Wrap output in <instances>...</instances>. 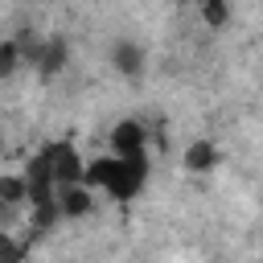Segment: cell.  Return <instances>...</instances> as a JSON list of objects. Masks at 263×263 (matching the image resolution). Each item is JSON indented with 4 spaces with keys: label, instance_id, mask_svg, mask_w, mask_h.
<instances>
[{
    "label": "cell",
    "instance_id": "6da1fadb",
    "mask_svg": "<svg viewBox=\"0 0 263 263\" xmlns=\"http://www.w3.org/2000/svg\"><path fill=\"white\" fill-rule=\"evenodd\" d=\"M144 123H136V119H123L115 132H111V156H144Z\"/></svg>",
    "mask_w": 263,
    "mask_h": 263
},
{
    "label": "cell",
    "instance_id": "7a4b0ae2",
    "mask_svg": "<svg viewBox=\"0 0 263 263\" xmlns=\"http://www.w3.org/2000/svg\"><path fill=\"white\" fill-rule=\"evenodd\" d=\"M58 210H62V218H86L90 210H95V189L90 185H62L58 189Z\"/></svg>",
    "mask_w": 263,
    "mask_h": 263
},
{
    "label": "cell",
    "instance_id": "3957f363",
    "mask_svg": "<svg viewBox=\"0 0 263 263\" xmlns=\"http://www.w3.org/2000/svg\"><path fill=\"white\" fill-rule=\"evenodd\" d=\"M21 201H29L25 173H0V205H21Z\"/></svg>",
    "mask_w": 263,
    "mask_h": 263
},
{
    "label": "cell",
    "instance_id": "277c9868",
    "mask_svg": "<svg viewBox=\"0 0 263 263\" xmlns=\"http://www.w3.org/2000/svg\"><path fill=\"white\" fill-rule=\"evenodd\" d=\"M111 66H115L119 74H140V66H144V53H140V45H132V41H119V45H115V53H111Z\"/></svg>",
    "mask_w": 263,
    "mask_h": 263
},
{
    "label": "cell",
    "instance_id": "5b68a950",
    "mask_svg": "<svg viewBox=\"0 0 263 263\" xmlns=\"http://www.w3.org/2000/svg\"><path fill=\"white\" fill-rule=\"evenodd\" d=\"M214 160H218V152H214V144H205V140H193V144L185 148V164H189L193 173L214 168Z\"/></svg>",
    "mask_w": 263,
    "mask_h": 263
},
{
    "label": "cell",
    "instance_id": "8992f818",
    "mask_svg": "<svg viewBox=\"0 0 263 263\" xmlns=\"http://www.w3.org/2000/svg\"><path fill=\"white\" fill-rule=\"evenodd\" d=\"M197 8H201V21L214 25V29L230 21V4H226V0H197Z\"/></svg>",
    "mask_w": 263,
    "mask_h": 263
},
{
    "label": "cell",
    "instance_id": "52a82bcc",
    "mask_svg": "<svg viewBox=\"0 0 263 263\" xmlns=\"http://www.w3.org/2000/svg\"><path fill=\"white\" fill-rule=\"evenodd\" d=\"M21 58H25L21 41H0V78H8V74L21 66Z\"/></svg>",
    "mask_w": 263,
    "mask_h": 263
},
{
    "label": "cell",
    "instance_id": "ba28073f",
    "mask_svg": "<svg viewBox=\"0 0 263 263\" xmlns=\"http://www.w3.org/2000/svg\"><path fill=\"white\" fill-rule=\"evenodd\" d=\"M0 263H21V247L12 242L8 230H0Z\"/></svg>",
    "mask_w": 263,
    "mask_h": 263
}]
</instances>
